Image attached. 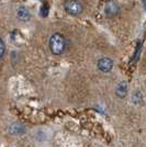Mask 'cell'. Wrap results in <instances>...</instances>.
I'll return each instance as SVG.
<instances>
[{
  "instance_id": "1",
  "label": "cell",
  "mask_w": 146,
  "mask_h": 147,
  "mask_svg": "<svg viewBox=\"0 0 146 147\" xmlns=\"http://www.w3.org/2000/svg\"><path fill=\"white\" fill-rule=\"evenodd\" d=\"M49 49L51 52L55 55H59L62 53H64V51L66 49L67 41L65 36L61 33H55L49 37Z\"/></svg>"
},
{
  "instance_id": "2",
  "label": "cell",
  "mask_w": 146,
  "mask_h": 147,
  "mask_svg": "<svg viewBox=\"0 0 146 147\" xmlns=\"http://www.w3.org/2000/svg\"><path fill=\"white\" fill-rule=\"evenodd\" d=\"M64 8L70 16H79L84 11L82 3L79 0H66L64 2Z\"/></svg>"
},
{
  "instance_id": "3",
  "label": "cell",
  "mask_w": 146,
  "mask_h": 147,
  "mask_svg": "<svg viewBox=\"0 0 146 147\" xmlns=\"http://www.w3.org/2000/svg\"><path fill=\"white\" fill-rule=\"evenodd\" d=\"M98 69L102 73H109L110 70L113 68V61L109 57H102L100 58L97 63Z\"/></svg>"
},
{
  "instance_id": "4",
  "label": "cell",
  "mask_w": 146,
  "mask_h": 147,
  "mask_svg": "<svg viewBox=\"0 0 146 147\" xmlns=\"http://www.w3.org/2000/svg\"><path fill=\"white\" fill-rule=\"evenodd\" d=\"M17 17L21 21H29L30 20V11L25 7H20L17 10Z\"/></svg>"
},
{
  "instance_id": "5",
  "label": "cell",
  "mask_w": 146,
  "mask_h": 147,
  "mask_svg": "<svg viewBox=\"0 0 146 147\" xmlns=\"http://www.w3.org/2000/svg\"><path fill=\"white\" fill-rule=\"evenodd\" d=\"M10 133L13 135H20L23 134L25 132V127L21 124V123H13L10 126Z\"/></svg>"
},
{
  "instance_id": "6",
  "label": "cell",
  "mask_w": 146,
  "mask_h": 147,
  "mask_svg": "<svg viewBox=\"0 0 146 147\" xmlns=\"http://www.w3.org/2000/svg\"><path fill=\"white\" fill-rule=\"evenodd\" d=\"M116 93L120 98H124V97L126 96V93H128V86H126V84H125V82L119 84L118 87H116Z\"/></svg>"
},
{
  "instance_id": "7",
  "label": "cell",
  "mask_w": 146,
  "mask_h": 147,
  "mask_svg": "<svg viewBox=\"0 0 146 147\" xmlns=\"http://www.w3.org/2000/svg\"><path fill=\"white\" fill-rule=\"evenodd\" d=\"M118 12H119V7L116 6V3L110 2V3L107 5V7H105V13L108 16H114Z\"/></svg>"
},
{
  "instance_id": "8",
  "label": "cell",
  "mask_w": 146,
  "mask_h": 147,
  "mask_svg": "<svg viewBox=\"0 0 146 147\" xmlns=\"http://www.w3.org/2000/svg\"><path fill=\"white\" fill-rule=\"evenodd\" d=\"M5 52H6V46H5L3 41H2L1 37H0V61H1V58L3 57V55H5Z\"/></svg>"
},
{
  "instance_id": "9",
  "label": "cell",
  "mask_w": 146,
  "mask_h": 147,
  "mask_svg": "<svg viewBox=\"0 0 146 147\" xmlns=\"http://www.w3.org/2000/svg\"><path fill=\"white\" fill-rule=\"evenodd\" d=\"M47 11H49V9H47L46 6H43L42 8H41V14H42L43 17H46V16H47Z\"/></svg>"
}]
</instances>
